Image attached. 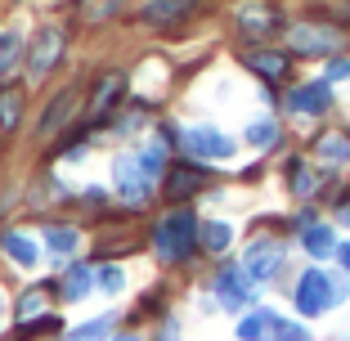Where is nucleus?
<instances>
[{"label":"nucleus","instance_id":"f257e3e1","mask_svg":"<svg viewBox=\"0 0 350 341\" xmlns=\"http://www.w3.org/2000/svg\"><path fill=\"white\" fill-rule=\"evenodd\" d=\"M153 247H157V256H162L166 265H185V260L193 256V247H198L193 211H185V207L166 211V216L153 225Z\"/></svg>","mask_w":350,"mask_h":341},{"label":"nucleus","instance_id":"f03ea898","mask_svg":"<svg viewBox=\"0 0 350 341\" xmlns=\"http://www.w3.org/2000/svg\"><path fill=\"white\" fill-rule=\"evenodd\" d=\"M346 31L332 27V23H297L288 27V50L292 54H337L346 50Z\"/></svg>","mask_w":350,"mask_h":341},{"label":"nucleus","instance_id":"7ed1b4c3","mask_svg":"<svg viewBox=\"0 0 350 341\" xmlns=\"http://www.w3.org/2000/svg\"><path fill=\"white\" fill-rule=\"evenodd\" d=\"M180 148H185L193 162H229L234 157V139L216 126H185L180 131Z\"/></svg>","mask_w":350,"mask_h":341},{"label":"nucleus","instance_id":"20e7f679","mask_svg":"<svg viewBox=\"0 0 350 341\" xmlns=\"http://www.w3.org/2000/svg\"><path fill=\"white\" fill-rule=\"evenodd\" d=\"M341 297H346V288H341V283H332L323 269H306V274H301V283H297V305H301V314H323V310H332Z\"/></svg>","mask_w":350,"mask_h":341},{"label":"nucleus","instance_id":"39448f33","mask_svg":"<svg viewBox=\"0 0 350 341\" xmlns=\"http://www.w3.org/2000/svg\"><path fill=\"white\" fill-rule=\"evenodd\" d=\"M117 193H122V202H131V207H144V202H148V193H153V176L139 166V153L117 157Z\"/></svg>","mask_w":350,"mask_h":341},{"label":"nucleus","instance_id":"423d86ee","mask_svg":"<svg viewBox=\"0 0 350 341\" xmlns=\"http://www.w3.org/2000/svg\"><path fill=\"white\" fill-rule=\"evenodd\" d=\"M63 59V31L59 27H41L31 36V54H27V77L31 81H41L50 77V68Z\"/></svg>","mask_w":350,"mask_h":341},{"label":"nucleus","instance_id":"0eeeda50","mask_svg":"<svg viewBox=\"0 0 350 341\" xmlns=\"http://www.w3.org/2000/svg\"><path fill=\"white\" fill-rule=\"evenodd\" d=\"M278 265H283V243H274V238H260V243H252L247 256H243V274H247L252 283H269L278 274Z\"/></svg>","mask_w":350,"mask_h":341},{"label":"nucleus","instance_id":"6e6552de","mask_svg":"<svg viewBox=\"0 0 350 341\" xmlns=\"http://www.w3.org/2000/svg\"><path fill=\"white\" fill-rule=\"evenodd\" d=\"M77 108H81V94H77V90H63V94H54V104L41 113V126H36V135H41V139L59 135L63 126H68V122L77 117Z\"/></svg>","mask_w":350,"mask_h":341},{"label":"nucleus","instance_id":"1a4fd4ad","mask_svg":"<svg viewBox=\"0 0 350 341\" xmlns=\"http://www.w3.org/2000/svg\"><path fill=\"white\" fill-rule=\"evenodd\" d=\"M252 288H256V283H252L247 274H243V269H220L216 283H211V292H216L220 305H229V310L247 305V301H252Z\"/></svg>","mask_w":350,"mask_h":341},{"label":"nucleus","instance_id":"9d476101","mask_svg":"<svg viewBox=\"0 0 350 341\" xmlns=\"http://www.w3.org/2000/svg\"><path fill=\"white\" fill-rule=\"evenodd\" d=\"M198 5H202V0H148L144 5V23L148 27H175V23H185Z\"/></svg>","mask_w":350,"mask_h":341},{"label":"nucleus","instance_id":"9b49d317","mask_svg":"<svg viewBox=\"0 0 350 341\" xmlns=\"http://www.w3.org/2000/svg\"><path fill=\"white\" fill-rule=\"evenodd\" d=\"M332 104V85L328 81H306L288 94V108L292 113H323Z\"/></svg>","mask_w":350,"mask_h":341},{"label":"nucleus","instance_id":"f8f14e48","mask_svg":"<svg viewBox=\"0 0 350 341\" xmlns=\"http://www.w3.org/2000/svg\"><path fill=\"white\" fill-rule=\"evenodd\" d=\"M243 63H247V72L265 77V81H283L288 77V54L283 50H247Z\"/></svg>","mask_w":350,"mask_h":341},{"label":"nucleus","instance_id":"ddd939ff","mask_svg":"<svg viewBox=\"0 0 350 341\" xmlns=\"http://www.w3.org/2000/svg\"><path fill=\"white\" fill-rule=\"evenodd\" d=\"M122 90H126V77L122 72H108V77H99L94 81V94H90V122H99L108 108L122 99Z\"/></svg>","mask_w":350,"mask_h":341},{"label":"nucleus","instance_id":"4468645a","mask_svg":"<svg viewBox=\"0 0 350 341\" xmlns=\"http://www.w3.org/2000/svg\"><path fill=\"white\" fill-rule=\"evenodd\" d=\"M202 185H206L202 166H171V171H166V193L171 197H193Z\"/></svg>","mask_w":350,"mask_h":341},{"label":"nucleus","instance_id":"2eb2a0df","mask_svg":"<svg viewBox=\"0 0 350 341\" xmlns=\"http://www.w3.org/2000/svg\"><path fill=\"white\" fill-rule=\"evenodd\" d=\"M314 157H319V162H328V166L350 162V135L346 131H323L319 139H314Z\"/></svg>","mask_w":350,"mask_h":341},{"label":"nucleus","instance_id":"dca6fc26","mask_svg":"<svg viewBox=\"0 0 350 341\" xmlns=\"http://www.w3.org/2000/svg\"><path fill=\"white\" fill-rule=\"evenodd\" d=\"M0 247H5V256H10L14 265H23V269H31L36 260H41L36 238H27V234H5V238H0Z\"/></svg>","mask_w":350,"mask_h":341},{"label":"nucleus","instance_id":"f3484780","mask_svg":"<svg viewBox=\"0 0 350 341\" xmlns=\"http://www.w3.org/2000/svg\"><path fill=\"white\" fill-rule=\"evenodd\" d=\"M23 108H27L23 85H0V131H14L23 122Z\"/></svg>","mask_w":350,"mask_h":341},{"label":"nucleus","instance_id":"a211bd4d","mask_svg":"<svg viewBox=\"0 0 350 341\" xmlns=\"http://www.w3.org/2000/svg\"><path fill=\"white\" fill-rule=\"evenodd\" d=\"M274 319L278 314H269V310H252L238 323V341H274Z\"/></svg>","mask_w":350,"mask_h":341},{"label":"nucleus","instance_id":"6ab92c4d","mask_svg":"<svg viewBox=\"0 0 350 341\" xmlns=\"http://www.w3.org/2000/svg\"><path fill=\"white\" fill-rule=\"evenodd\" d=\"M198 243H202L211 256H220V251L234 243V229H229L225 220H206V225H198Z\"/></svg>","mask_w":350,"mask_h":341},{"label":"nucleus","instance_id":"aec40b11","mask_svg":"<svg viewBox=\"0 0 350 341\" xmlns=\"http://www.w3.org/2000/svg\"><path fill=\"white\" fill-rule=\"evenodd\" d=\"M126 10V0H77V14L85 23H103V18H117Z\"/></svg>","mask_w":350,"mask_h":341},{"label":"nucleus","instance_id":"412c9836","mask_svg":"<svg viewBox=\"0 0 350 341\" xmlns=\"http://www.w3.org/2000/svg\"><path fill=\"white\" fill-rule=\"evenodd\" d=\"M45 243H50L59 256H72V251L81 247V234H77V229H68V225H45Z\"/></svg>","mask_w":350,"mask_h":341},{"label":"nucleus","instance_id":"4be33fe9","mask_svg":"<svg viewBox=\"0 0 350 341\" xmlns=\"http://www.w3.org/2000/svg\"><path fill=\"white\" fill-rule=\"evenodd\" d=\"M306 251L310 256H328V251H337V238H332L328 225H306Z\"/></svg>","mask_w":350,"mask_h":341},{"label":"nucleus","instance_id":"5701e85b","mask_svg":"<svg viewBox=\"0 0 350 341\" xmlns=\"http://www.w3.org/2000/svg\"><path fill=\"white\" fill-rule=\"evenodd\" d=\"M59 288H63V297H68V301H81L85 288H90V269H85V265H68V274H63Z\"/></svg>","mask_w":350,"mask_h":341},{"label":"nucleus","instance_id":"b1692460","mask_svg":"<svg viewBox=\"0 0 350 341\" xmlns=\"http://www.w3.org/2000/svg\"><path fill=\"white\" fill-rule=\"evenodd\" d=\"M278 139V122H269V117H260V122L247 126V144L252 148H269Z\"/></svg>","mask_w":350,"mask_h":341},{"label":"nucleus","instance_id":"393cba45","mask_svg":"<svg viewBox=\"0 0 350 341\" xmlns=\"http://www.w3.org/2000/svg\"><path fill=\"white\" fill-rule=\"evenodd\" d=\"M18 50H23V36H18V31H0V77L18 63Z\"/></svg>","mask_w":350,"mask_h":341},{"label":"nucleus","instance_id":"a878e982","mask_svg":"<svg viewBox=\"0 0 350 341\" xmlns=\"http://www.w3.org/2000/svg\"><path fill=\"white\" fill-rule=\"evenodd\" d=\"M162 162H166V144H162V139H153V144L139 153V166H144L148 176H157V171H162Z\"/></svg>","mask_w":350,"mask_h":341},{"label":"nucleus","instance_id":"bb28decb","mask_svg":"<svg viewBox=\"0 0 350 341\" xmlns=\"http://www.w3.org/2000/svg\"><path fill=\"white\" fill-rule=\"evenodd\" d=\"M113 328V319H94V323H85V328H77V332H68L63 341H99L103 332Z\"/></svg>","mask_w":350,"mask_h":341},{"label":"nucleus","instance_id":"cd10ccee","mask_svg":"<svg viewBox=\"0 0 350 341\" xmlns=\"http://www.w3.org/2000/svg\"><path fill=\"white\" fill-rule=\"evenodd\" d=\"M94 283H99L103 292H122V288H126V274H122L117 265H103L99 274H94Z\"/></svg>","mask_w":350,"mask_h":341},{"label":"nucleus","instance_id":"c85d7f7f","mask_svg":"<svg viewBox=\"0 0 350 341\" xmlns=\"http://www.w3.org/2000/svg\"><path fill=\"white\" fill-rule=\"evenodd\" d=\"M243 27L260 36V31H269V27H274V18H269V10H243Z\"/></svg>","mask_w":350,"mask_h":341},{"label":"nucleus","instance_id":"c756f323","mask_svg":"<svg viewBox=\"0 0 350 341\" xmlns=\"http://www.w3.org/2000/svg\"><path fill=\"white\" fill-rule=\"evenodd\" d=\"M310 332L301 323H288V319H274V341H306Z\"/></svg>","mask_w":350,"mask_h":341},{"label":"nucleus","instance_id":"7c9ffc66","mask_svg":"<svg viewBox=\"0 0 350 341\" xmlns=\"http://www.w3.org/2000/svg\"><path fill=\"white\" fill-rule=\"evenodd\" d=\"M292 185H297V193H301V197L314 193V176H310L306 166H292Z\"/></svg>","mask_w":350,"mask_h":341},{"label":"nucleus","instance_id":"2f4dec72","mask_svg":"<svg viewBox=\"0 0 350 341\" xmlns=\"http://www.w3.org/2000/svg\"><path fill=\"white\" fill-rule=\"evenodd\" d=\"M31 314H41V292H27L18 301V319H31Z\"/></svg>","mask_w":350,"mask_h":341},{"label":"nucleus","instance_id":"473e14b6","mask_svg":"<svg viewBox=\"0 0 350 341\" xmlns=\"http://www.w3.org/2000/svg\"><path fill=\"white\" fill-rule=\"evenodd\" d=\"M157 341H180V328H175V323H162V332H157Z\"/></svg>","mask_w":350,"mask_h":341},{"label":"nucleus","instance_id":"72a5a7b5","mask_svg":"<svg viewBox=\"0 0 350 341\" xmlns=\"http://www.w3.org/2000/svg\"><path fill=\"white\" fill-rule=\"evenodd\" d=\"M328 77H350V63L346 59H337V63H332V72Z\"/></svg>","mask_w":350,"mask_h":341},{"label":"nucleus","instance_id":"f704fd0d","mask_svg":"<svg viewBox=\"0 0 350 341\" xmlns=\"http://www.w3.org/2000/svg\"><path fill=\"white\" fill-rule=\"evenodd\" d=\"M337 256H341V269L350 274V243H341V247H337Z\"/></svg>","mask_w":350,"mask_h":341},{"label":"nucleus","instance_id":"c9c22d12","mask_svg":"<svg viewBox=\"0 0 350 341\" xmlns=\"http://www.w3.org/2000/svg\"><path fill=\"white\" fill-rule=\"evenodd\" d=\"M341 225H350V202H346V207H341Z\"/></svg>","mask_w":350,"mask_h":341},{"label":"nucleus","instance_id":"e433bc0d","mask_svg":"<svg viewBox=\"0 0 350 341\" xmlns=\"http://www.w3.org/2000/svg\"><path fill=\"white\" fill-rule=\"evenodd\" d=\"M113 341H139V337H113Z\"/></svg>","mask_w":350,"mask_h":341}]
</instances>
